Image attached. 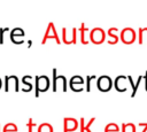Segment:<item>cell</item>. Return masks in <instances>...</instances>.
<instances>
[{"instance_id": "6da1fadb", "label": "cell", "mask_w": 147, "mask_h": 132, "mask_svg": "<svg viewBox=\"0 0 147 132\" xmlns=\"http://www.w3.org/2000/svg\"><path fill=\"white\" fill-rule=\"evenodd\" d=\"M34 81H36V84H34V91H36L34 92V95H36V98H38L40 93L47 92L48 88H49V86H51V80L45 75L36 76L34 77Z\"/></svg>"}, {"instance_id": "7a4b0ae2", "label": "cell", "mask_w": 147, "mask_h": 132, "mask_svg": "<svg viewBox=\"0 0 147 132\" xmlns=\"http://www.w3.org/2000/svg\"><path fill=\"white\" fill-rule=\"evenodd\" d=\"M47 39H54L57 45L61 44V39H60V37H59V34L56 32V29H55V25H54L53 22H49L48 23V25L46 28V31L44 33V37L41 39V45H45Z\"/></svg>"}, {"instance_id": "3957f363", "label": "cell", "mask_w": 147, "mask_h": 132, "mask_svg": "<svg viewBox=\"0 0 147 132\" xmlns=\"http://www.w3.org/2000/svg\"><path fill=\"white\" fill-rule=\"evenodd\" d=\"M77 32H78V29H76V28H71L70 33H69V29L62 28V42L65 45L76 44L77 42Z\"/></svg>"}, {"instance_id": "277c9868", "label": "cell", "mask_w": 147, "mask_h": 132, "mask_svg": "<svg viewBox=\"0 0 147 132\" xmlns=\"http://www.w3.org/2000/svg\"><path fill=\"white\" fill-rule=\"evenodd\" d=\"M90 40L94 45H100L106 40V32L101 28H94L90 31Z\"/></svg>"}, {"instance_id": "5b68a950", "label": "cell", "mask_w": 147, "mask_h": 132, "mask_svg": "<svg viewBox=\"0 0 147 132\" xmlns=\"http://www.w3.org/2000/svg\"><path fill=\"white\" fill-rule=\"evenodd\" d=\"M119 38H121V40H122L123 44L130 45V44L134 42V40L137 38V33H136V31L132 28H125V29L122 30Z\"/></svg>"}, {"instance_id": "8992f818", "label": "cell", "mask_w": 147, "mask_h": 132, "mask_svg": "<svg viewBox=\"0 0 147 132\" xmlns=\"http://www.w3.org/2000/svg\"><path fill=\"white\" fill-rule=\"evenodd\" d=\"M111 86H113V80L109 76H100L96 80V87L99 91L101 92H108L111 90Z\"/></svg>"}, {"instance_id": "52a82bcc", "label": "cell", "mask_w": 147, "mask_h": 132, "mask_svg": "<svg viewBox=\"0 0 147 132\" xmlns=\"http://www.w3.org/2000/svg\"><path fill=\"white\" fill-rule=\"evenodd\" d=\"M79 129V121L74 117L63 118V132H75Z\"/></svg>"}, {"instance_id": "ba28073f", "label": "cell", "mask_w": 147, "mask_h": 132, "mask_svg": "<svg viewBox=\"0 0 147 132\" xmlns=\"http://www.w3.org/2000/svg\"><path fill=\"white\" fill-rule=\"evenodd\" d=\"M69 86L74 92H82L84 90V79H83V77H80L78 75L72 76L70 78Z\"/></svg>"}, {"instance_id": "9c48e42d", "label": "cell", "mask_w": 147, "mask_h": 132, "mask_svg": "<svg viewBox=\"0 0 147 132\" xmlns=\"http://www.w3.org/2000/svg\"><path fill=\"white\" fill-rule=\"evenodd\" d=\"M23 37H24V31H23V29H21V28H15V29H13V30L10 31V33H9V38H10L11 42L15 44V45H21V44H23V42H24V41H23Z\"/></svg>"}, {"instance_id": "30bf717a", "label": "cell", "mask_w": 147, "mask_h": 132, "mask_svg": "<svg viewBox=\"0 0 147 132\" xmlns=\"http://www.w3.org/2000/svg\"><path fill=\"white\" fill-rule=\"evenodd\" d=\"M94 122H95V117H92V118L87 122V124H85V118L82 117V118L79 119V132H92V131H91V125H92Z\"/></svg>"}, {"instance_id": "8fae6325", "label": "cell", "mask_w": 147, "mask_h": 132, "mask_svg": "<svg viewBox=\"0 0 147 132\" xmlns=\"http://www.w3.org/2000/svg\"><path fill=\"white\" fill-rule=\"evenodd\" d=\"M125 79H127V77H125V76H117L116 77V79L114 81V85H115L116 91H118V92H125L126 91V86L124 84V80Z\"/></svg>"}, {"instance_id": "7c38bea8", "label": "cell", "mask_w": 147, "mask_h": 132, "mask_svg": "<svg viewBox=\"0 0 147 132\" xmlns=\"http://www.w3.org/2000/svg\"><path fill=\"white\" fill-rule=\"evenodd\" d=\"M114 32H117V28H110L108 30V32H107V34L109 36V40H108V44L109 45H115L119 40V37L116 33H114Z\"/></svg>"}, {"instance_id": "4fadbf2b", "label": "cell", "mask_w": 147, "mask_h": 132, "mask_svg": "<svg viewBox=\"0 0 147 132\" xmlns=\"http://www.w3.org/2000/svg\"><path fill=\"white\" fill-rule=\"evenodd\" d=\"M141 79H142V76H139V77H138V80H137V83H133V80H132V77H131V76H127V80H129V83L131 84V87H132L131 98H133V96L136 95V93H137V90H138V87H139V84H140Z\"/></svg>"}, {"instance_id": "5bb4252c", "label": "cell", "mask_w": 147, "mask_h": 132, "mask_svg": "<svg viewBox=\"0 0 147 132\" xmlns=\"http://www.w3.org/2000/svg\"><path fill=\"white\" fill-rule=\"evenodd\" d=\"M87 31H88V29L86 28V25H85L84 23H82L80 26H79V29H78V32H79V36H80V41H82V44H84V45H87V44H88V41L85 39V34H86Z\"/></svg>"}, {"instance_id": "9a60e30c", "label": "cell", "mask_w": 147, "mask_h": 132, "mask_svg": "<svg viewBox=\"0 0 147 132\" xmlns=\"http://www.w3.org/2000/svg\"><path fill=\"white\" fill-rule=\"evenodd\" d=\"M1 131L2 132H18V127H17V125L15 123L9 122V123H6L2 126V130Z\"/></svg>"}, {"instance_id": "2e32d148", "label": "cell", "mask_w": 147, "mask_h": 132, "mask_svg": "<svg viewBox=\"0 0 147 132\" xmlns=\"http://www.w3.org/2000/svg\"><path fill=\"white\" fill-rule=\"evenodd\" d=\"M38 132H54V129L51 123L44 122L38 125Z\"/></svg>"}, {"instance_id": "e0dca14e", "label": "cell", "mask_w": 147, "mask_h": 132, "mask_svg": "<svg viewBox=\"0 0 147 132\" xmlns=\"http://www.w3.org/2000/svg\"><path fill=\"white\" fill-rule=\"evenodd\" d=\"M103 132H121V129L116 123H109L106 125Z\"/></svg>"}, {"instance_id": "ac0fdd59", "label": "cell", "mask_w": 147, "mask_h": 132, "mask_svg": "<svg viewBox=\"0 0 147 132\" xmlns=\"http://www.w3.org/2000/svg\"><path fill=\"white\" fill-rule=\"evenodd\" d=\"M26 127H28V132H38V125L33 122L32 118H29L26 123Z\"/></svg>"}, {"instance_id": "d6986e66", "label": "cell", "mask_w": 147, "mask_h": 132, "mask_svg": "<svg viewBox=\"0 0 147 132\" xmlns=\"http://www.w3.org/2000/svg\"><path fill=\"white\" fill-rule=\"evenodd\" d=\"M94 78H96V77H95V76H87V77H86V88H85V90H86L87 92L91 91V80L94 79Z\"/></svg>"}, {"instance_id": "ffe728a7", "label": "cell", "mask_w": 147, "mask_h": 132, "mask_svg": "<svg viewBox=\"0 0 147 132\" xmlns=\"http://www.w3.org/2000/svg\"><path fill=\"white\" fill-rule=\"evenodd\" d=\"M9 31L8 28H0V44L2 45L3 44V32H7Z\"/></svg>"}, {"instance_id": "44dd1931", "label": "cell", "mask_w": 147, "mask_h": 132, "mask_svg": "<svg viewBox=\"0 0 147 132\" xmlns=\"http://www.w3.org/2000/svg\"><path fill=\"white\" fill-rule=\"evenodd\" d=\"M22 83H23L24 85H28L29 91H31V90H32V84H31V83H29V81H26V77H25V76L22 78Z\"/></svg>"}, {"instance_id": "7402d4cb", "label": "cell", "mask_w": 147, "mask_h": 132, "mask_svg": "<svg viewBox=\"0 0 147 132\" xmlns=\"http://www.w3.org/2000/svg\"><path fill=\"white\" fill-rule=\"evenodd\" d=\"M144 30H142V28H140L139 29V44H142V36H144Z\"/></svg>"}, {"instance_id": "603a6c76", "label": "cell", "mask_w": 147, "mask_h": 132, "mask_svg": "<svg viewBox=\"0 0 147 132\" xmlns=\"http://www.w3.org/2000/svg\"><path fill=\"white\" fill-rule=\"evenodd\" d=\"M145 80H146V85H145V87H146V91H147V71H146V73H145Z\"/></svg>"}, {"instance_id": "cb8c5ba5", "label": "cell", "mask_w": 147, "mask_h": 132, "mask_svg": "<svg viewBox=\"0 0 147 132\" xmlns=\"http://www.w3.org/2000/svg\"><path fill=\"white\" fill-rule=\"evenodd\" d=\"M28 42H29V44H28V47L30 48V47H31V45H32V40H29Z\"/></svg>"}, {"instance_id": "d4e9b609", "label": "cell", "mask_w": 147, "mask_h": 132, "mask_svg": "<svg viewBox=\"0 0 147 132\" xmlns=\"http://www.w3.org/2000/svg\"><path fill=\"white\" fill-rule=\"evenodd\" d=\"M1 88H2V79L0 78V90H1Z\"/></svg>"}, {"instance_id": "484cf974", "label": "cell", "mask_w": 147, "mask_h": 132, "mask_svg": "<svg viewBox=\"0 0 147 132\" xmlns=\"http://www.w3.org/2000/svg\"><path fill=\"white\" fill-rule=\"evenodd\" d=\"M0 132H2V131H0Z\"/></svg>"}]
</instances>
